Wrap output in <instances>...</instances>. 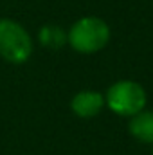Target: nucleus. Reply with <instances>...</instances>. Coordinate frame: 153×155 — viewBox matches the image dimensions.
Returning a JSON list of instances; mask_svg holds the SVG:
<instances>
[{
    "instance_id": "obj_1",
    "label": "nucleus",
    "mask_w": 153,
    "mask_h": 155,
    "mask_svg": "<svg viewBox=\"0 0 153 155\" xmlns=\"http://www.w3.org/2000/svg\"><path fill=\"white\" fill-rule=\"evenodd\" d=\"M112 38L110 25L101 16H81L67 29V45L79 54H96Z\"/></svg>"
},
{
    "instance_id": "obj_2",
    "label": "nucleus",
    "mask_w": 153,
    "mask_h": 155,
    "mask_svg": "<svg viewBox=\"0 0 153 155\" xmlns=\"http://www.w3.org/2000/svg\"><path fill=\"white\" fill-rule=\"evenodd\" d=\"M148 94L146 88L133 79H119L106 88L105 105L108 110L121 117H130L146 108Z\"/></svg>"
},
{
    "instance_id": "obj_3",
    "label": "nucleus",
    "mask_w": 153,
    "mask_h": 155,
    "mask_svg": "<svg viewBox=\"0 0 153 155\" xmlns=\"http://www.w3.org/2000/svg\"><path fill=\"white\" fill-rule=\"evenodd\" d=\"M34 51L31 33L13 18H0V58L13 65L25 63Z\"/></svg>"
},
{
    "instance_id": "obj_4",
    "label": "nucleus",
    "mask_w": 153,
    "mask_h": 155,
    "mask_svg": "<svg viewBox=\"0 0 153 155\" xmlns=\"http://www.w3.org/2000/svg\"><path fill=\"white\" fill-rule=\"evenodd\" d=\"M105 107H106L105 105V94H101L99 90H92V88L79 90L70 99V110H72V114L81 117V119L97 117L103 112Z\"/></svg>"
},
{
    "instance_id": "obj_5",
    "label": "nucleus",
    "mask_w": 153,
    "mask_h": 155,
    "mask_svg": "<svg viewBox=\"0 0 153 155\" xmlns=\"http://www.w3.org/2000/svg\"><path fill=\"white\" fill-rule=\"evenodd\" d=\"M128 132L133 139L144 144H153V110H141L139 114L130 117Z\"/></svg>"
},
{
    "instance_id": "obj_6",
    "label": "nucleus",
    "mask_w": 153,
    "mask_h": 155,
    "mask_svg": "<svg viewBox=\"0 0 153 155\" xmlns=\"http://www.w3.org/2000/svg\"><path fill=\"white\" fill-rule=\"evenodd\" d=\"M38 41L50 51H58L67 45V31L56 24H45L38 31Z\"/></svg>"
},
{
    "instance_id": "obj_7",
    "label": "nucleus",
    "mask_w": 153,
    "mask_h": 155,
    "mask_svg": "<svg viewBox=\"0 0 153 155\" xmlns=\"http://www.w3.org/2000/svg\"><path fill=\"white\" fill-rule=\"evenodd\" d=\"M151 155H153V144H151Z\"/></svg>"
}]
</instances>
